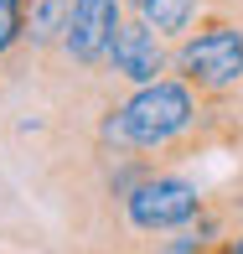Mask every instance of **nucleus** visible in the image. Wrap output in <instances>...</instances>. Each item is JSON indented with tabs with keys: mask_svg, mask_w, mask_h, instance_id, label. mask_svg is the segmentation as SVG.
<instances>
[{
	"mask_svg": "<svg viewBox=\"0 0 243 254\" xmlns=\"http://www.w3.org/2000/svg\"><path fill=\"white\" fill-rule=\"evenodd\" d=\"M207 104L187 78L166 73L155 83H140L130 88V99L109 104L103 109V125L98 135L114 145L119 156H176L202 135V125L212 120Z\"/></svg>",
	"mask_w": 243,
	"mask_h": 254,
	"instance_id": "1",
	"label": "nucleus"
},
{
	"mask_svg": "<svg viewBox=\"0 0 243 254\" xmlns=\"http://www.w3.org/2000/svg\"><path fill=\"white\" fill-rule=\"evenodd\" d=\"M171 73L187 78L202 99H228L243 83V21L233 10H207L181 42H171Z\"/></svg>",
	"mask_w": 243,
	"mask_h": 254,
	"instance_id": "2",
	"label": "nucleus"
},
{
	"mask_svg": "<svg viewBox=\"0 0 243 254\" xmlns=\"http://www.w3.org/2000/svg\"><path fill=\"white\" fill-rule=\"evenodd\" d=\"M124 218L140 234H171V228L202 218V192L187 177H171V171H145L130 192H124Z\"/></svg>",
	"mask_w": 243,
	"mask_h": 254,
	"instance_id": "3",
	"label": "nucleus"
},
{
	"mask_svg": "<svg viewBox=\"0 0 243 254\" xmlns=\"http://www.w3.org/2000/svg\"><path fill=\"white\" fill-rule=\"evenodd\" d=\"M130 16V0H73L67 5V31H62V52L78 73H98L109 63V42L119 31V21Z\"/></svg>",
	"mask_w": 243,
	"mask_h": 254,
	"instance_id": "4",
	"label": "nucleus"
},
{
	"mask_svg": "<svg viewBox=\"0 0 243 254\" xmlns=\"http://www.w3.org/2000/svg\"><path fill=\"white\" fill-rule=\"evenodd\" d=\"M103 67H109L119 83H130V88L155 83V78L171 73V37H160L150 21H140L130 10V16L119 21V31H114V42H109V63Z\"/></svg>",
	"mask_w": 243,
	"mask_h": 254,
	"instance_id": "5",
	"label": "nucleus"
},
{
	"mask_svg": "<svg viewBox=\"0 0 243 254\" xmlns=\"http://www.w3.org/2000/svg\"><path fill=\"white\" fill-rule=\"evenodd\" d=\"M130 10H135L140 21H150L160 37L181 42V37L196 26V21L212 10V0H130Z\"/></svg>",
	"mask_w": 243,
	"mask_h": 254,
	"instance_id": "6",
	"label": "nucleus"
},
{
	"mask_svg": "<svg viewBox=\"0 0 243 254\" xmlns=\"http://www.w3.org/2000/svg\"><path fill=\"white\" fill-rule=\"evenodd\" d=\"M67 5L73 0H26V37H21V47L31 52H57L62 47V31H67Z\"/></svg>",
	"mask_w": 243,
	"mask_h": 254,
	"instance_id": "7",
	"label": "nucleus"
},
{
	"mask_svg": "<svg viewBox=\"0 0 243 254\" xmlns=\"http://www.w3.org/2000/svg\"><path fill=\"white\" fill-rule=\"evenodd\" d=\"M26 37V0H0V57L16 52Z\"/></svg>",
	"mask_w": 243,
	"mask_h": 254,
	"instance_id": "8",
	"label": "nucleus"
},
{
	"mask_svg": "<svg viewBox=\"0 0 243 254\" xmlns=\"http://www.w3.org/2000/svg\"><path fill=\"white\" fill-rule=\"evenodd\" d=\"M207 254H217V249H207Z\"/></svg>",
	"mask_w": 243,
	"mask_h": 254,
	"instance_id": "9",
	"label": "nucleus"
}]
</instances>
